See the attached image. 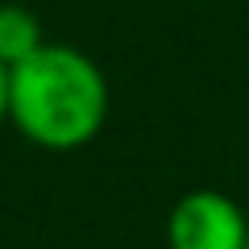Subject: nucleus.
I'll use <instances>...</instances> for the list:
<instances>
[{
  "instance_id": "nucleus-1",
  "label": "nucleus",
  "mask_w": 249,
  "mask_h": 249,
  "mask_svg": "<svg viewBox=\"0 0 249 249\" xmlns=\"http://www.w3.org/2000/svg\"><path fill=\"white\" fill-rule=\"evenodd\" d=\"M9 121L42 150H79L108 121V79L79 46L46 42L13 67Z\"/></svg>"
},
{
  "instance_id": "nucleus-2",
  "label": "nucleus",
  "mask_w": 249,
  "mask_h": 249,
  "mask_svg": "<svg viewBox=\"0 0 249 249\" xmlns=\"http://www.w3.org/2000/svg\"><path fill=\"white\" fill-rule=\"evenodd\" d=\"M170 249H249V220L241 204L216 187H196L175 199L166 216Z\"/></svg>"
},
{
  "instance_id": "nucleus-3",
  "label": "nucleus",
  "mask_w": 249,
  "mask_h": 249,
  "mask_svg": "<svg viewBox=\"0 0 249 249\" xmlns=\"http://www.w3.org/2000/svg\"><path fill=\"white\" fill-rule=\"evenodd\" d=\"M42 46H46V34H42V21H37L34 9H25V4H0V62L4 67L25 62Z\"/></svg>"
},
{
  "instance_id": "nucleus-4",
  "label": "nucleus",
  "mask_w": 249,
  "mask_h": 249,
  "mask_svg": "<svg viewBox=\"0 0 249 249\" xmlns=\"http://www.w3.org/2000/svg\"><path fill=\"white\" fill-rule=\"evenodd\" d=\"M9 108H13V67L0 62V124L9 121Z\"/></svg>"
}]
</instances>
